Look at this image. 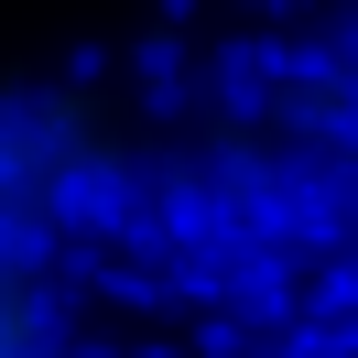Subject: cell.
<instances>
[{
	"instance_id": "2",
	"label": "cell",
	"mask_w": 358,
	"mask_h": 358,
	"mask_svg": "<svg viewBox=\"0 0 358 358\" xmlns=\"http://www.w3.org/2000/svg\"><path fill=\"white\" fill-rule=\"evenodd\" d=\"M0 358H76V282L55 239H0Z\"/></svg>"
},
{
	"instance_id": "1",
	"label": "cell",
	"mask_w": 358,
	"mask_h": 358,
	"mask_svg": "<svg viewBox=\"0 0 358 358\" xmlns=\"http://www.w3.org/2000/svg\"><path fill=\"white\" fill-rule=\"evenodd\" d=\"M141 174V120L76 76H0V239L66 250Z\"/></svg>"
}]
</instances>
